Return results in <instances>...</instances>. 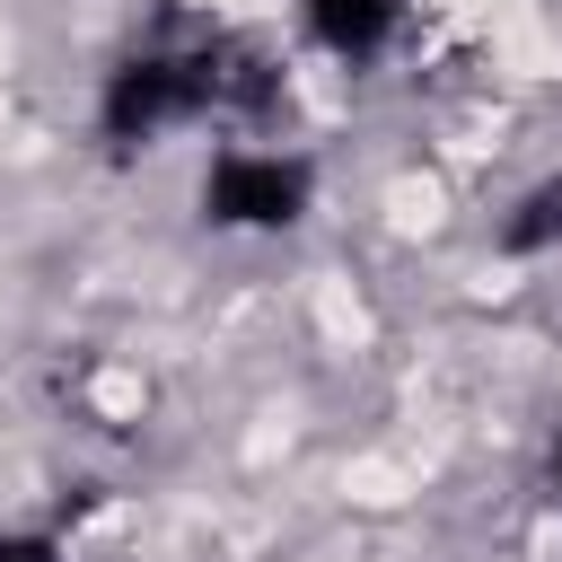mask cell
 I'll return each instance as SVG.
<instances>
[{
	"instance_id": "obj_5",
	"label": "cell",
	"mask_w": 562,
	"mask_h": 562,
	"mask_svg": "<svg viewBox=\"0 0 562 562\" xmlns=\"http://www.w3.org/2000/svg\"><path fill=\"white\" fill-rule=\"evenodd\" d=\"M553 483H562V439H553Z\"/></svg>"
},
{
	"instance_id": "obj_1",
	"label": "cell",
	"mask_w": 562,
	"mask_h": 562,
	"mask_svg": "<svg viewBox=\"0 0 562 562\" xmlns=\"http://www.w3.org/2000/svg\"><path fill=\"white\" fill-rule=\"evenodd\" d=\"M202 202H211V220H228V228H272V220H290V211L307 202V176H299V158L237 140V149L211 158Z\"/></svg>"
},
{
	"instance_id": "obj_3",
	"label": "cell",
	"mask_w": 562,
	"mask_h": 562,
	"mask_svg": "<svg viewBox=\"0 0 562 562\" xmlns=\"http://www.w3.org/2000/svg\"><path fill=\"white\" fill-rule=\"evenodd\" d=\"M501 246H509V255H544V246H562V176H544V184L509 211Z\"/></svg>"
},
{
	"instance_id": "obj_4",
	"label": "cell",
	"mask_w": 562,
	"mask_h": 562,
	"mask_svg": "<svg viewBox=\"0 0 562 562\" xmlns=\"http://www.w3.org/2000/svg\"><path fill=\"white\" fill-rule=\"evenodd\" d=\"M0 562H61V544H44V536H0Z\"/></svg>"
},
{
	"instance_id": "obj_2",
	"label": "cell",
	"mask_w": 562,
	"mask_h": 562,
	"mask_svg": "<svg viewBox=\"0 0 562 562\" xmlns=\"http://www.w3.org/2000/svg\"><path fill=\"white\" fill-rule=\"evenodd\" d=\"M395 26H404V0H307V35H316L325 53H342V61L386 53Z\"/></svg>"
}]
</instances>
